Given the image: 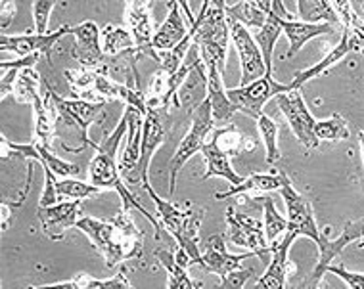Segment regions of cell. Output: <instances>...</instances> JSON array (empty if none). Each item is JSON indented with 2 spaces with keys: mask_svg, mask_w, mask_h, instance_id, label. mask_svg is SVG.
<instances>
[{
  "mask_svg": "<svg viewBox=\"0 0 364 289\" xmlns=\"http://www.w3.org/2000/svg\"><path fill=\"white\" fill-rule=\"evenodd\" d=\"M77 228L92 241L109 268L125 261H136L144 253V232L131 219V211L123 207L107 220L81 217Z\"/></svg>",
  "mask_w": 364,
  "mask_h": 289,
  "instance_id": "6da1fadb",
  "label": "cell"
},
{
  "mask_svg": "<svg viewBox=\"0 0 364 289\" xmlns=\"http://www.w3.org/2000/svg\"><path fill=\"white\" fill-rule=\"evenodd\" d=\"M192 43L200 48L205 65H215L225 75L226 52L230 38V23L226 18L225 0H209L196 16V26L190 27Z\"/></svg>",
  "mask_w": 364,
  "mask_h": 289,
  "instance_id": "7a4b0ae2",
  "label": "cell"
},
{
  "mask_svg": "<svg viewBox=\"0 0 364 289\" xmlns=\"http://www.w3.org/2000/svg\"><path fill=\"white\" fill-rule=\"evenodd\" d=\"M142 188L148 192L151 202L157 209V217L161 220V227L175 238L181 249L188 253L192 263L201 266V251H200V227L203 220V209L186 205V209L178 207L175 203L165 202L156 194L150 182L142 184Z\"/></svg>",
  "mask_w": 364,
  "mask_h": 289,
  "instance_id": "3957f363",
  "label": "cell"
},
{
  "mask_svg": "<svg viewBox=\"0 0 364 289\" xmlns=\"http://www.w3.org/2000/svg\"><path fill=\"white\" fill-rule=\"evenodd\" d=\"M213 126L215 121L213 115H211V106L205 100L192 111L188 132L184 134L181 144L176 146L175 153H173V158L169 161V195H175L176 180H178L182 167L188 163L196 153H200L203 150L205 138L209 136V132L213 131Z\"/></svg>",
  "mask_w": 364,
  "mask_h": 289,
  "instance_id": "277c9868",
  "label": "cell"
},
{
  "mask_svg": "<svg viewBox=\"0 0 364 289\" xmlns=\"http://www.w3.org/2000/svg\"><path fill=\"white\" fill-rule=\"evenodd\" d=\"M328 230H330V228H322L321 230V238L316 241V246H318V263L314 266V271L311 272V276H309L307 282L303 283L305 288H318L322 276L326 274L328 266H330L341 253L346 251L353 241H358V239L363 238L364 219L346 222V227H343L341 234H339L336 239H332L328 236Z\"/></svg>",
  "mask_w": 364,
  "mask_h": 289,
  "instance_id": "5b68a950",
  "label": "cell"
},
{
  "mask_svg": "<svg viewBox=\"0 0 364 289\" xmlns=\"http://www.w3.org/2000/svg\"><path fill=\"white\" fill-rule=\"evenodd\" d=\"M288 90L289 84H280V82L274 81L272 73H264L263 77H259L247 84H240L238 88L226 90V96L230 98V102L236 106L238 111L257 119L259 115L263 114V107L267 102L277 98L282 92H288Z\"/></svg>",
  "mask_w": 364,
  "mask_h": 289,
  "instance_id": "8992f818",
  "label": "cell"
},
{
  "mask_svg": "<svg viewBox=\"0 0 364 289\" xmlns=\"http://www.w3.org/2000/svg\"><path fill=\"white\" fill-rule=\"evenodd\" d=\"M226 227H228L226 239L232 246L255 251L261 261L269 263L270 246L261 220L253 219L250 214L238 213L234 207H226Z\"/></svg>",
  "mask_w": 364,
  "mask_h": 289,
  "instance_id": "52a82bcc",
  "label": "cell"
},
{
  "mask_svg": "<svg viewBox=\"0 0 364 289\" xmlns=\"http://www.w3.org/2000/svg\"><path fill=\"white\" fill-rule=\"evenodd\" d=\"M54 94V102H56L58 114H60V121L68 123V125H73L77 131L81 132L82 146L81 150L92 146L95 142L88 138V129L92 123H104L106 119V104L104 102H90L82 100V98H62Z\"/></svg>",
  "mask_w": 364,
  "mask_h": 289,
  "instance_id": "ba28073f",
  "label": "cell"
},
{
  "mask_svg": "<svg viewBox=\"0 0 364 289\" xmlns=\"http://www.w3.org/2000/svg\"><path fill=\"white\" fill-rule=\"evenodd\" d=\"M278 107L280 111L288 121L289 129L295 134V138L299 140V144L307 150H314L318 148L321 140L314 134V125H316V119H314L311 111H309L307 104L303 100V96L299 90H288V92H282V94L277 96Z\"/></svg>",
  "mask_w": 364,
  "mask_h": 289,
  "instance_id": "9c48e42d",
  "label": "cell"
},
{
  "mask_svg": "<svg viewBox=\"0 0 364 289\" xmlns=\"http://www.w3.org/2000/svg\"><path fill=\"white\" fill-rule=\"evenodd\" d=\"M278 192L282 194V200L286 203V209H288V230L297 234V238L305 236L316 244L321 238V230H318V224L314 220L311 202L294 188V184L286 175H284V182Z\"/></svg>",
  "mask_w": 364,
  "mask_h": 289,
  "instance_id": "30bf717a",
  "label": "cell"
},
{
  "mask_svg": "<svg viewBox=\"0 0 364 289\" xmlns=\"http://www.w3.org/2000/svg\"><path fill=\"white\" fill-rule=\"evenodd\" d=\"M161 109H148L144 115V126H142V146H140V159L136 169L127 178L129 184H146L148 180V169H150L151 158L161 146L169 138V132L164 125V117L159 114Z\"/></svg>",
  "mask_w": 364,
  "mask_h": 289,
  "instance_id": "8fae6325",
  "label": "cell"
},
{
  "mask_svg": "<svg viewBox=\"0 0 364 289\" xmlns=\"http://www.w3.org/2000/svg\"><path fill=\"white\" fill-rule=\"evenodd\" d=\"M228 23H230V38H232L240 56L242 84H247V82L255 81L267 73L263 54H261V48L255 43L252 33L247 31V27L238 23V21H228Z\"/></svg>",
  "mask_w": 364,
  "mask_h": 289,
  "instance_id": "7c38bea8",
  "label": "cell"
},
{
  "mask_svg": "<svg viewBox=\"0 0 364 289\" xmlns=\"http://www.w3.org/2000/svg\"><path fill=\"white\" fill-rule=\"evenodd\" d=\"M65 35H71V26H62L54 33H29V35H6L2 33L0 37V48L6 52H14L19 58L29 54H43L46 60H50V54L60 40Z\"/></svg>",
  "mask_w": 364,
  "mask_h": 289,
  "instance_id": "4fadbf2b",
  "label": "cell"
},
{
  "mask_svg": "<svg viewBox=\"0 0 364 289\" xmlns=\"http://www.w3.org/2000/svg\"><path fill=\"white\" fill-rule=\"evenodd\" d=\"M151 0H125L127 4V26L131 31L134 44L142 56H150L151 60L161 63L159 54L154 48V26H151Z\"/></svg>",
  "mask_w": 364,
  "mask_h": 289,
  "instance_id": "5bb4252c",
  "label": "cell"
},
{
  "mask_svg": "<svg viewBox=\"0 0 364 289\" xmlns=\"http://www.w3.org/2000/svg\"><path fill=\"white\" fill-rule=\"evenodd\" d=\"M363 44L364 38L351 33L349 29H343L341 33V38H339V43L333 46L332 50L328 52L326 56L322 58L321 62L314 63L311 67L303 71H297L294 75V81L289 82V90H301L303 84H307L309 81H313L316 77L324 75L330 67H333L336 63H339L347 54H351V52L363 50Z\"/></svg>",
  "mask_w": 364,
  "mask_h": 289,
  "instance_id": "9a60e30c",
  "label": "cell"
},
{
  "mask_svg": "<svg viewBox=\"0 0 364 289\" xmlns=\"http://www.w3.org/2000/svg\"><path fill=\"white\" fill-rule=\"evenodd\" d=\"M2 158L6 159L10 153L12 156H21V158L27 159H37L43 163L44 169H50L52 173L56 176H77L81 170L79 167L70 161H65V159L58 158L56 153H52L50 148H46V146L38 144V142H29V144H18V142H10V140L2 134Z\"/></svg>",
  "mask_w": 364,
  "mask_h": 289,
  "instance_id": "2e32d148",
  "label": "cell"
},
{
  "mask_svg": "<svg viewBox=\"0 0 364 289\" xmlns=\"http://www.w3.org/2000/svg\"><path fill=\"white\" fill-rule=\"evenodd\" d=\"M297 238V234L291 232V230H286L282 238L274 241L270 246V261L269 266H267V272L263 276L259 278L255 288L259 289H284L286 288V282H288V276L294 271V264L289 263L288 253L291 244Z\"/></svg>",
  "mask_w": 364,
  "mask_h": 289,
  "instance_id": "e0dca14e",
  "label": "cell"
},
{
  "mask_svg": "<svg viewBox=\"0 0 364 289\" xmlns=\"http://www.w3.org/2000/svg\"><path fill=\"white\" fill-rule=\"evenodd\" d=\"M71 35L75 37L73 58L82 67L100 70L106 62V54L102 48V29L96 21H82L79 26L71 27Z\"/></svg>",
  "mask_w": 364,
  "mask_h": 289,
  "instance_id": "ac0fdd59",
  "label": "cell"
},
{
  "mask_svg": "<svg viewBox=\"0 0 364 289\" xmlns=\"http://www.w3.org/2000/svg\"><path fill=\"white\" fill-rule=\"evenodd\" d=\"M252 257H257V253L250 251L244 255H230L226 251V236L225 234H215L209 236L205 246H203V253H201V266L205 271L213 272L217 276L225 278L226 274H230L232 271L242 268L244 261Z\"/></svg>",
  "mask_w": 364,
  "mask_h": 289,
  "instance_id": "d6986e66",
  "label": "cell"
},
{
  "mask_svg": "<svg viewBox=\"0 0 364 289\" xmlns=\"http://www.w3.org/2000/svg\"><path fill=\"white\" fill-rule=\"evenodd\" d=\"M37 219L48 238L54 241L63 239L65 230L77 227V220L81 219V200L58 202L50 207H37Z\"/></svg>",
  "mask_w": 364,
  "mask_h": 289,
  "instance_id": "ffe728a7",
  "label": "cell"
},
{
  "mask_svg": "<svg viewBox=\"0 0 364 289\" xmlns=\"http://www.w3.org/2000/svg\"><path fill=\"white\" fill-rule=\"evenodd\" d=\"M50 84L44 82L43 96L35 100L33 104V114H35V136L33 140L38 144L52 148L54 136H56V125L60 121V114H58L56 102H54V94H52Z\"/></svg>",
  "mask_w": 364,
  "mask_h": 289,
  "instance_id": "44dd1931",
  "label": "cell"
},
{
  "mask_svg": "<svg viewBox=\"0 0 364 289\" xmlns=\"http://www.w3.org/2000/svg\"><path fill=\"white\" fill-rule=\"evenodd\" d=\"M127 123H129V129H127V146L123 156H121L119 161V169L121 176H129L132 175V170L136 169L140 159V146H142V126H144V114L139 111L136 107L125 106V114Z\"/></svg>",
  "mask_w": 364,
  "mask_h": 289,
  "instance_id": "7402d4cb",
  "label": "cell"
},
{
  "mask_svg": "<svg viewBox=\"0 0 364 289\" xmlns=\"http://www.w3.org/2000/svg\"><path fill=\"white\" fill-rule=\"evenodd\" d=\"M169 13L165 21L159 26L156 33H154V48L159 50H173L176 44H181L184 38L188 37L190 29H186L184 23V13H182L181 4L176 0H169L167 2Z\"/></svg>",
  "mask_w": 364,
  "mask_h": 289,
  "instance_id": "603a6c76",
  "label": "cell"
},
{
  "mask_svg": "<svg viewBox=\"0 0 364 289\" xmlns=\"http://www.w3.org/2000/svg\"><path fill=\"white\" fill-rule=\"evenodd\" d=\"M280 27H282V33L289 40L288 58H294L311 38L332 35L336 31L333 23H311V21H303V19L297 21V19L280 18Z\"/></svg>",
  "mask_w": 364,
  "mask_h": 289,
  "instance_id": "cb8c5ba5",
  "label": "cell"
},
{
  "mask_svg": "<svg viewBox=\"0 0 364 289\" xmlns=\"http://www.w3.org/2000/svg\"><path fill=\"white\" fill-rule=\"evenodd\" d=\"M205 67H208V102L211 106L215 125H228L238 109L226 96V90L223 87V77L225 75L215 65H205Z\"/></svg>",
  "mask_w": 364,
  "mask_h": 289,
  "instance_id": "d4e9b609",
  "label": "cell"
},
{
  "mask_svg": "<svg viewBox=\"0 0 364 289\" xmlns=\"http://www.w3.org/2000/svg\"><path fill=\"white\" fill-rule=\"evenodd\" d=\"M208 100V67L203 60H198L196 65L186 77V81L182 82L181 90H178V106L186 109L190 115L196 107Z\"/></svg>",
  "mask_w": 364,
  "mask_h": 289,
  "instance_id": "484cf974",
  "label": "cell"
},
{
  "mask_svg": "<svg viewBox=\"0 0 364 289\" xmlns=\"http://www.w3.org/2000/svg\"><path fill=\"white\" fill-rule=\"evenodd\" d=\"M142 54L139 52V48H131V50L121 52L115 56H106V62L98 71L106 73L113 81L121 82L125 87L140 88L139 73H136V60Z\"/></svg>",
  "mask_w": 364,
  "mask_h": 289,
  "instance_id": "4316f807",
  "label": "cell"
},
{
  "mask_svg": "<svg viewBox=\"0 0 364 289\" xmlns=\"http://www.w3.org/2000/svg\"><path fill=\"white\" fill-rule=\"evenodd\" d=\"M282 182V170H272V173H267V175L259 173V175L247 176L236 186H230L226 192H217L215 200H230V197H236V195H257L263 194V192H277V190H280Z\"/></svg>",
  "mask_w": 364,
  "mask_h": 289,
  "instance_id": "83f0119b",
  "label": "cell"
},
{
  "mask_svg": "<svg viewBox=\"0 0 364 289\" xmlns=\"http://www.w3.org/2000/svg\"><path fill=\"white\" fill-rule=\"evenodd\" d=\"M201 153H203V158H205V167H208V169H205V175H203V180H209V178H213V176H220V178H225L230 186H236V184H240L244 180V178L240 175H236V170L232 169V165H230V156L223 153L213 142H205Z\"/></svg>",
  "mask_w": 364,
  "mask_h": 289,
  "instance_id": "f1b7e54d",
  "label": "cell"
},
{
  "mask_svg": "<svg viewBox=\"0 0 364 289\" xmlns=\"http://www.w3.org/2000/svg\"><path fill=\"white\" fill-rule=\"evenodd\" d=\"M282 35V27H280V16L270 10L269 18L264 21L263 27H259L253 38L255 43L259 44L261 48V54H263L264 67H267V73H272V54H274V46H277V40Z\"/></svg>",
  "mask_w": 364,
  "mask_h": 289,
  "instance_id": "f546056e",
  "label": "cell"
},
{
  "mask_svg": "<svg viewBox=\"0 0 364 289\" xmlns=\"http://www.w3.org/2000/svg\"><path fill=\"white\" fill-rule=\"evenodd\" d=\"M157 261L161 263L167 274H169V280H167V288L169 289H194L201 288L200 282H192L188 276V268H184L176 257L167 249H156Z\"/></svg>",
  "mask_w": 364,
  "mask_h": 289,
  "instance_id": "4dcf8cb0",
  "label": "cell"
},
{
  "mask_svg": "<svg viewBox=\"0 0 364 289\" xmlns=\"http://www.w3.org/2000/svg\"><path fill=\"white\" fill-rule=\"evenodd\" d=\"M226 18L228 21H238L247 29H259L264 26L269 12H264L263 8H259L250 0H240L234 6H226Z\"/></svg>",
  "mask_w": 364,
  "mask_h": 289,
  "instance_id": "1f68e13d",
  "label": "cell"
},
{
  "mask_svg": "<svg viewBox=\"0 0 364 289\" xmlns=\"http://www.w3.org/2000/svg\"><path fill=\"white\" fill-rule=\"evenodd\" d=\"M297 18L311 23H333L339 26V19L333 12L330 0H297Z\"/></svg>",
  "mask_w": 364,
  "mask_h": 289,
  "instance_id": "d6a6232c",
  "label": "cell"
},
{
  "mask_svg": "<svg viewBox=\"0 0 364 289\" xmlns=\"http://www.w3.org/2000/svg\"><path fill=\"white\" fill-rule=\"evenodd\" d=\"M41 75H38L35 67H26L19 73L18 81L14 84V98L18 104H26V106H33L37 98L43 96V90H41Z\"/></svg>",
  "mask_w": 364,
  "mask_h": 289,
  "instance_id": "836d02e7",
  "label": "cell"
},
{
  "mask_svg": "<svg viewBox=\"0 0 364 289\" xmlns=\"http://www.w3.org/2000/svg\"><path fill=\"white\" fill-rule=\"evenodd\" d=\"M43 58V54H29V56L19 58V60H14V62H6L2 60L0 62V71H2V77H0V98L4 100L10 92H14V84L18 81L19 73L26 67H35V63Z\"/></svg>",
  "mask_w": 364,
  "mask_h": 289,
  "instance_id": "e575fe53",
  "label": "cell"
},
{
  "mask_svg": "<svg viewBox=\"0 0 364 289\" xmlns=\"http://www.w3.org/2000/svg\"><path fill=\"white\" fill-rule=\"evenodd\" d=\"M102 48H104L106 56H115L121 52L136 48V44H134V38L129 29L109 23L102 29Z\"/></svg>",
  "mask_w": 364,
  "mask_h": 289,
  "instance_id": "d590c367",
  "label": "cell"
},
{
  "mask_svg": "<svg viewBox=\"0 0 364 289\" xmlns=\"http://www.w3.org/2000/svg\"><path fill=\"white\" fill-rule=\"evenodd\" d=\"M211 142H213L223 153L232 158V156H238V153L245 151L247 136H244V134L236 129V125L228 123V125H223L220 129H217V131L213 132Z\"/></svg>",
  "mask_w": 364,
  "mask_h": 289,
  "instance_id": "8d00e7d4",
  "label": "cell"
},
{
  "mask_svg": "<svg viewBox=\"0 0 364 289\" xmlns=\"http://www.w3.org/2000/svg\"><path fill=\"white\" fill-rule=\"evenodd\" d=\"M259 200H261V205H263L264 234H267L269 244L272 246L288 230V219H284L282 214L278 213L274 200H270V197H259Z\"/></svg>",
  "mask_w": 364,
  "mask_h": 289,
  "instance_id": "74e56055",
  "label": "cell"
},
{
  "mask_svg": "<svg viewBox=\"0 0 364 289\" xmlns=\"http://www.w3.org/2000/svg\"><path fill=\"white\" fill-rule=\"evenodd\" d=\"M314 134L318 136L321 142L322 140L324 142H339V140L349 138V125H347V121L341 115L333 114L328 119L316 121Z\"/></svg>",
  "mask_w": 364,
  "mask_h": 289,
  "instance_id": "f35d334b",
  "label": "cell"
},
{
  "mask_svg": "<svg viewBox=\"0 0 364 289\" xmlns=\"http://www.w3.org/2000/svg\"><path fill=\"white\" fill-rule=\"evenodd\" d=\"M257 126L263 138L264 150H267V163L274 165L280 159V148H278V125L270 119L269 115L261 114L257 117Z\"/></svg>",
  "mask_w": 364,
  "mask_h": 289,
  "instance_id": "ab89813d",
  "label": "cell"
},
{
  "mask_svg": "<svg viewBox=\"0 0 364 289\" xmlns=\"http://www.w3.org/2000/svg\"><path fill=\"white\" fill-rule=\"evenodd\" d=\"M58 192L62 197H70V200H85V197H92L102 192V188L95 186L92 182H82V180H75L71 176H65L63 180L56 182Z\"/></svg>",
  "mask_w": 364,
  "mask_h": 289,
  "instance_id": "60d3db41",
  "label": "cell"
},
{
  "mask_svg": "<svg viewBox=\"0 0 364 289\" xmlns=\"http://www.w3.org/2000/svg\"><path fill=\"white\" fill-rule=\"evenodd\" d=\"M75 280L79 289H129L131 288V282L127 280V276L123 274V272H119L117 276L107 278V280L88 276V274H79V276H75Z\"/></svg>",
  "mask_w": 364,
  "mask_h": 289,
  "instance_id": "b9f144b4",
  "label": "cell"
},
{
  "mask_svg": "<svg viewBox=\"0 0 364 289\" xmlns=\"http://www.w3.org/2000/svg\"><path fill=\"white\" fill-rule=\"evenodd\" d=\"M58 0H33V26L35 33H48V21H50L52 8L56 6Z\"/></svg>",
  "mask_w": 364,
  "mask_h": 289,
  "instance_id": "7bdbcfd3",
  "label": "cell"
},
{
  "mask_svg": "<svg viewBox=\"0 0 364 289\" xmlns=\"http://www.w3.org/2000/svg\"><path fill=\"white\" fill-rule=\"evenodd\" d=\"M56 182L58 176L50 169H44V190L41 194V200H38V207H50V205H56L62 200Z\"/></svg>",
  "mask_w": 364,
  "mask_h": 289,
  "instance_id": "ee69618b",
  "label": "cell"
},
{
  "mask_svg": "<svg viewBox=\"0 0 364 289\" xmlns=\"http://www.w3.org/2000/svg\"><path fill=\"white\" fill-rule=\"evenodd\" d=\"M326 272H332L333 276L341 278L343 282L353 289H364V274L357 272H349L343 264H330Z\"/></svg>",
  "mask_w": 364,
  "mask_h": 289,
  "instance_id": "f6af8a7d",
  "label": "cell"
},
{
  "mask_svg": "<svg viewBox=\"0 0 364 289\" xmlns=\"http://www.w3.org/2000/svg\"><path fill=\"white\" fill-rule=\"evenodd\" d=\"M253 276V271L250 268H238V271H232L230 274H226L225 278H220L219 288H226V289H240L244 288L247 280Z\"/></svg>",
  "mask_w": 364,
  "mask_h": 289,
  "instance_id": "bcb514c9",
  "label": "cell"
},
{
  "mask_svg": "<svg viewBox=\"0 0 364 289\" xmlns=\"http://www.w3.org/2000/svg\"><path fill=\"white\" fill-rule=\"evenodd\" d=\"M16 13H18V8L14 0H0V27L2 29H6L12 23Z\"/></svg>",
  "mask_w": 364,
  "mask_h": 289,
  "instance_id": "7dc6e473",
  "label": "cell"
},
{
  "mask_svg": "<svg viewBox=\"0 0 364 289\" xmlns=\"http://www.w3.org/2000/svg\"><path fill=\"white\" fill-rule=\"evenodd\" d=\"M176 2L181 4L182 13L186 16V21L190 23V27H194L196 26V16H194V12H192V8H190L188 0H176Z\"/></svg>",
  "mask_w": 364,
  "mask_h": 289,
  "instance_id": "c3c4849f",
  "label": "cell"
},
{
  "mask_svg": "<svg viewBox=\"0 0 364 289\" xmlns=\"http://www.w3.org/2000/svg\"><path fill=\"white\" fill-rule=\"evenodd\" d=\"M38 288H58V289H79V285H77V280H71V282H58V283H48V285H38Z\"/></svg>",
  "mask_w": 364,
  "mask_h": 289,
  "instance_id": "681fc988",
  "label": "cell"
},
{
  "mask_svg": "<svg viewBox=\"0 0 364 289\" xmlns=\"http://www.w3.org/2000/svg\"><path fill=\"white\" fill-rule=\"evenodd\" d=\"M353 8H355V12L358 13V18L364 21V0H351Z\"/></svg>",
  "mask_w": 364,
  "mask_h": 289,
  "instance_id": "f907efd6",
  "label": "cell"
},
{
  "mask_svg": "<svg viewBox=\"0 0 364 289\" xmlns=\"http://www.w3.org/2000/svg\"><path fill=\"white\" fill-rule=\"evenodd\" d=\"M250 2L257 4L259 8H263L264 12L270 13V10H272V0H250Z\"/></svg>",
  "mask_w": 364,
  "mask_h": 289,
  "instance_id": "816d5d0a",
  "label": "cell"
},
{
  "mask_svg": "<svg viewBox=\"0 0 364 289\" xmlns=\"http://www.w3.org/2000/svg\"><path fill=\"white\" fill-rule=\"evenodd\" d=\"M358 144H360V153H363V161H364V129L358 131Z\"/></svg>",
  "mask_w": 364,
  "mask_h": 289,
  "instance_id": "f5cc1de1",
  "label": "cell"
},
{
  "mask_svg": "<svg viewBox=\"0 0 364 289\" xmlns=\"http://www.w3.org/2000/svg\"><path fill=\"white\" fill-rule=\"evenodd\" d=\"M358 241H360V247H363V249H364V236L360 239H358Z\"/></svg>",
  "mask_w": 364,
  "mask_h": 289,
  "instance_id": "db71d44e",
  "label": "cell"
},
{
  "mask_svg": "<svg viewBox=\"0 0 364 289\" xmlns=\"http://www.w3.org/2000/svg\"><path fill=\"white\" fill-rule=\"evenodd\" d=\"M205 4H209V0H203V2H201V6H205Z\"/></svg>",
  "mask_w": 364,
  "mask_h": 289,
  "instance_id": "11a10c76",
  "label": "cell"
}]
</instances>
